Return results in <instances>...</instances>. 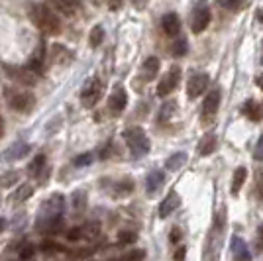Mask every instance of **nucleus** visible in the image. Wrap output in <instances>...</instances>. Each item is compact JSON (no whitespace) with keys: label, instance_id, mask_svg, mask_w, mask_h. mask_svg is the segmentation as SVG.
<instances>
[{"label":"nucleus","instance_id":"obj_13","mask_svg":"<svg viewBox=\"0 0 263 261\" xmlns=\"http://www.w3.org/2000/svg\"><path fill=\"white\" fill-rule=\"evenodd\" d=\"M232 255H234V261H250L252 259V253H250L248 244H246L241 238H238V236L232 238Z\"/></svg>","mask_w":263,"mask_h":261},{"label":"nucleus","instance_id":"obj_28","mask_svg":"<svg viewBox=\"0 0 263 261\" xmlns=\"http://www.w3.org/2000/svg\"><path fill=\"white\" fill-rule=\"evenodd\" d=\"M33 195V187L32 185H20L16 189V193L12 195V198L16 200V202H22L26 198H30Z\"/></svg>","mask_w":263,"mask_h":261},{"label":"nucleus","instance_id":"obj_37","mask_svg":"<svg viewBox=\"0 0 263 261\" xmlns=\"http://www.w3.org/2000/svg\"><path fill=\"white\" fill-rule=\"evenodd\" d=\"M255 191H257V195L263 198V169H259V171L255 173Z\"/></svg>","mask_w":263,"mask_h":261},{"label":"nucleus","instance_id":"obj_23","mask_svg":"<svg viewBox=\"0 0 263 261\" xmlns=\"http://www.w3.org/2000/svg\"><path fill=\"white\" fill-rule=\"evenodd\" d=\"M241 112H243L248 118L252 120V122H257V120H259V116H261L259 106H257V102H255V100H248V102L241 106Z\"/></svg>","mask_w":263,"mask_h":261},{"label":"nucleus","instance_id":"obj_41","mask_svg":"<svg viewBox=\"0 0 263 261\" xmlns=\"http://www.w3.org/2000/svg\"><path fill=\"white\" fill-rule=\"evenodd\" d=\"M255 248H257V251H263V224L257 228V236H255Z\"/></svg>","mask_w":263,"mask_h":261},{"label":"nucleus","instance_id":"obj_22","mask_svg":"<svg viewBox=\"0 0 263 261\" xmlns=\"http://www.w3.org/2000/svg\"><path fill=\"white\" fill-rule=\"evenodd\" d=\"M157 71H159V59L157 57H147L143 61V73H145V77L147 79H155Z\"/></svg>","mask_w":263,"mask_h":261},{"label":"nucleus","instance_id":"obj_18","mask_svg":"<svg viewBox=\"0 0 263 261\" xmlns=\"http://www.w3.org/2000/svg\"><path fill=\"white\" fill-rule=\"evenodd\" d=\"M51 8L63 12L65 16H73L81 8V0H51Z\"/></svg>","mask_w":263,"mask_h":261},{"label":"nucleus","instance_id":"obj_21","mask_svg":"<svg viewBox=\"0 0 263 261\" xmlns=\"http://www.w3.org/2000/svg\"><path fill=\"white\" fill-rule=\"evenodd\" d=\"M185 163H186V153L185 152H177V153H173L169 159H167L165 167H167L169 171H177V169H181Z\"/></svg>","mask_w":263,"mask_h":261},{"label":"nucleus","instance_id":"obj_17","mask_svg":"<svg viewBox=\"0 0 263 261\" xmlns=\"http://www.w3.org/2000/svg\"><path fill=\"white\" fill-rule=\"evenodd\" d=\"M165 183V175L163 171H157V169H154L152 173L147 175V179H145V189H147V193L149 195H155L161 187H163Z\"/></svg>","mask_w":263,"mask_h":261},{"label":"nucleus","instance_id":"obj_7","mask_svg":"<svg viewBox=\"0 0 263 261\" xmlns=\"http://www.w3.org/2000/svg\"><path fill=\"white\" fill-rule=\"evenodd\" d=\"M102 97V83L99 79H88L81 90V100L85 106H95Z\"/></svg>","mask_w":263,"mask_h":261},{"label":"nucleus","instance_id":"obj_45","mask_svg":"<svg viewBox=\"0 0 263 261\" xmlns=\"http://www.w3.org/2000/svg\"><path fill=\"white\" fill-rule=\"evenodd\" d=\"M169 239H171L173 244H177V241L181 239V230H179V228H173V232L169 234Z\"/></svg>","mask_w":263,"mask_h":261},{"label":"nucleus","instance_id":"obj_6","mask_svg":"<svg viewBox=\"0 0 263 261\" xmlns=\"http://www.w3.org/2000/svg\"><path fill=\"white\" fill-rule=\"evenodd\" d=\"M8 104L12 110L16 112H28L33 106V95L26 92V90H8Z\"/></svg>","mask_w":263,"mask_h":261},{"label":"nucleus","instance_id":"obj_34","mask_svg":"<svg viewBox=\"0 0 263 261\" xmlns=\"http://www.w3.org/2000/svg\"><path fill=\"white\" fill-rule=\"evenodd\" d=\"M33 253H35V248H33V244H24L22 250H20V259H22V261L32 259Z\"/></svg>","mask_w":263,"mask_h":261},{"label":"nucleus","instance_id":"obj_27","mask_svg":"<svg viewBox=\"0 0 263 261\" xmlns=\"http://www.w3.org/2000/svg\"><path fill=\"white\" fill-rule=\"evenodd\" d=\"M177 112V102L175 100H167L163 106H161V112H159V120L161 122H167V120L173 118V114Z\"/></svg>","mask_w":263,"mask_h":261},{"label":"nucleus","instance_id":"obj_10","mask_svg":"<svg viewBox=\"0 0 263 261\" xmlns=\"http://www.w3.org/2000/svg\"><path fill=\"white\" fill-rule=\"evenodd\" d=\"M6 69V73H8V77H12V79H16L18 83H22V85H33L35 81H37V75L33 73L32 69H28V67H10L6 65L4 67Z\"/></svg>","mask_w":263,"mask_h":261},{"label":"nucleus","instance_id":"obj_11","mask_svg":"<svg viewBox=\"0 0 263 261\" xmlns=\"http://www.w3.org/2000/svg\"><path fill=\"white\" fill-rule=\"evenodd\" d=\"M126 102H128V95H126L124 87L118 85V87L112 90V95H110V100H108L110 110H112L114 114H120L122 110L126 108Z\"/></svg>","mask_w":263,"mask_h":261},{"label":"nucleus","instance_id":"obj_5","mask_svg":"<svg viewBox=\"0 0 263 261\" xmlns=\"http://www.w3.org/2000/svg\"><path fill=\"white\" fill-rule=\"evenodd\" d=\"M210 24V8L206 2H198L191 16V30L195 33L204 32Z\"/></svg>","mask_w":263,"mask_h":261},{"label":"nucleus","instance_id":"obj_38","mask_svg":"<svg viewBox=\"0 0 263 261\" xmlns=\"http://www.w3.org/2000/svg\"><path fill=\"white\" fill-rule=\"evenodd\" d=\"M83 236H85V234H83V228H71L67 232V239H71V241H77V239H81Z\"/></svg>","mask_w":263,"mask_h":261},{"label":"nucleus","instance_id":"obj_49","mask_svg":"<svg viewBox=\"0 0 263 261\" xmlns=\"http://www.w3.org/2000/svg\"><path fill=\"white\" fill-rule=\"evenodd\" d=\"M2 132H4V122H2V118H0V136H2Z\"/></svg>","mask_w":263,"mask_h":261},{"label":"nucleus","instance_id":"obj_32","mask_svg":"<svg viewBox=\"0 0 263 261\" xmlns=\"http://www.w3.org/2000/svg\"><path fill=\"white\" fill-rule=\"evenodd\" d=\"M143 257H145V251L143 250H132V251H126L120 261H142Z\"/></svg>","mask_w":263,"mask_h":261},{"label":"nucleus","instance_id":"obj_50","mask_svg":"<svg viewBox=\"0 0 263 261\" xmlns=\"http://www.w3.org/2000/svg\"><path fill=\"white\" fill-rule=\"evenodd\" d=\"M261 108H263V104H261Z\"/></svg>","mask_w":263,"mask_h":261},{"label":"nucleus","instance_id":"obj_12","mask_svg":"<svg viewBox=\"0 0 263 261\" xmlns=\"http://www.w3.org/2000/svg\"><path fill=\"white\" fill-rule=\"evenodd\" d=\"M220 98H222V95H220L218 88H212L209 95H206L204 106H202V116H204V118H210V116L216 114V110H218V106H220Z\"/></svg>","mask_w":263,"mask_h":261},{"label":"nucleus","instance_id":"obj_14","mask_svg":"<svg viewBox=\"0 0 263 261\" xmlns=\"http://www.w3.org/2000/svg\"><path fill=\"white\" fill-rule=\"evenodd\" d=\"M30 153V145L24 142H16L14 145H10L6 152H4V159L6 161H18Z\"/></svg>","mask_w":263,"mask_h":261},{"label":"nucleus","instance_id":"obj_31","mask_svg":"<svg viewBox=\"0 0 263 261\" xmlns=\"http://www.w3.org/2000/svg\"><path fill=\"white\" fill-rule=\"evenodd\" d=\"M73 207H75V210H83V208L87 207V195L83 191H77L73 195Z\"/></svg>","mask_w":263,"mask_h":261},{"label":"nucleus","instance_id":"obj_9","mask_svg":"<svg viewBox=\"0 0 263 261\" xmlns=\"http://www.w3.org/2000/svg\"><path fill=\"white\" fill-rule=\"evenodd\" d=\"M179 81H181V69H179V67H171V69L167 71V75L161 79V83H159V87H157V95H159V97H167L171 90H175V87L179 85Z\"/></svg>","mask_w":263,"mask_h":261},{"label":"nucleus","instance_id":"obj_36","mask_svg":"<svg viewBox=\"0 0 263 261\" xmlns=\"http://www.w3.org/2000/svg\"><path fill=\"white\" fill-rule=\"evenodd\" d=\"M132 189H134V183H132V179H124L118 183V195H124V193H132Z\"/></svg>","mask_w":263,"mask_h":261},{"label":"nucleus","instance_id":"obj_33","mask_svg":"<svg viewBox=\"0 0 263 261\" xmlns=\"http://www.w3.org/2000/svg\"><path fill=\"white\" fill-rule=\"evenodd\" d=\"M186 51H189L186 40H177V42H173V55H177V57H183Z\"/></svg>","mask_w":263,"mask_h":261},{"label":"nucleus","instance_id":"obj_44","mask_svg":"<svg viewBox=\"0 0 263 261\" xmlns=\"http://www.w3.org/2000/svg\"><path fill=\"white\" fill-rule=\"evenodd\" d=\"M122 2H124V0H108V8L110 10H120V6H122Z\"/></svg>","mask_w":263,"mask_h":261},{"label":"nucleus","instance_id":"obj_4","mask_svg":"<svg viewBox=\"0 0 263 261\" xmlns=\"http://www.w3.org/2000/svg\"><path fill=\"white\" fill-rule=\"evenodd\" d=\"M124 140L128 143V147L132 150V153L136 155V157H140V155H145V153L149 152V140H147V136H145V132L142 128H138V126H134V128H128V130L124 132Z\"/></svg>","mask_w":263,"mask_h":261},{"label":"nucleus","instance_id":"obj_26","mask_svg":"<svg viewBox=\"0 0 263 261\" xmlns=\"http://www.w3.org/2000/svg\"><path fill=\"white\" fill-rule=\"evenodd\" d=\"M20 181V173L18 171H8V173L0 175V189H8V187L16 185Z\"/></svg>","mask_w":263,"mask_h":261},{"label":"nucleus","instance_id":"obj_30","mask_svg":"<svg viewBox=\"0 0 263 261\" xmlns=\"http://www.w3.org/2000/svg\"><path fill=\"white\" fill-rule=\"evenodd\" d=\"M102 40H104V30L100 26H95L92 32H90V45L92 47H99L102 44Z\"/></svg>","mask_w":263,"mask_h":261},{"label":"nucleus","instance_id":"obj_47","mask_svg":"<svg viewBox=\"0 0 263 261\" xmlns=\"http://www.w3.org/2000/svg\"><path fill=\"white\" fill-rule=\"evenodd\" d=\"M255 83H257V87H259V88L263 90V75H261V77H257V79H255Z\"/></svg>","mask_w":263,"mask_h":261},{"label":"nucleus","instance_id":"obj_24","mask_svg":"<svg viewBox=\"0 0 263 261\" xmlns=\"http://www.w3.org/2000/svg\"><path fill=\"white\" fill-rule=\"evenodd\" d=\"M216 4H218L220 8H224V10L238 12V10H241L246 4H248V0H218Z\"/></svg>","mask_w":263,"mask_h":261},{"label":"nucleus","instance_id":"obj_2","mask_svg":"<svg viewBox=\"0 0 263 261\" xmlns=\"http://www.w3.org/2000/svg\"><path fill=\"white\" fill-rule=\"evenodd\" d=\"M224 228H226V212L220 210L214 216V222L210 226L206 246H204V261H220L222 253V239H224Z\"/></svg>","mask_w":263,"mask_h":261},{"label":"nucleus","instance_id":"obj_42","mask_svg":"<svg viewBox=\"0 0 263 261\" xmlns=\"http://www.w3.org/2000/svg\"><path fill=\"white\" fill-rule=\"evenodd\" d=\"M185 253H186V248L185 246H179L173 253V261H185Z\"/></svg>","mask_w":263,"mask_h":261},{"label":"nucleus","instance_id":"obj_15","mask_svg":"<svg viewBox=\"0 0 263 261\" xmlns=\"http://www.w3.org/2000/svg\"><path fill=\"white\" fill-rule=\"evenodd\" d=\"M161 28H163V32L167 35H177L179 30H181V20H179V16L173 14V12H169V14H165L163 18H161Z\"/></svg>","mask_w":263,"mask_h":261},{"label":"nucleus","instance_id":"obj_48","mask_svg":"<svg viewBox=\"0 0 263 261\" xmlns=\"http://www.w3.org/2000/svg\"><path fill=\"white\" fill-rule=\"evenodd\" d=\"M4 228H6V222H4V220H2V218H0V234H2V232H4Z\"/></svg>","mask_w":263,"mask_h":261},{"label":"nucleus","instance_id":"obj_35","mask_svg":"<svg viewBox=\"0 0 263 261\" xmlns=\"http://www.w3.org/2000/svg\"><path fill=\"white\" fill-rule=\"evenodd\" d=\"M92 159H95L92 153H83V155H79L77 159H75V165H77V167H85V165L92 163Z\"/></svg>","mask_w":263,"mask_h":261},{"label":"nucleus","instance_id":"obj_29","mask_svg":"<svg viewBox=\"0 0 263 261\" xmlns=\"http://www.w3.org/2000/svg\"><path fill=\"white\" fill-rule=\"evenodd\" d=\"M138 239V234L136 232H130V230H122L120 234H118V244L120 246H130Z\"/></svg>","mask_w":263,"mask_h":261},{"label":"nucleus","instance_id":"obj_46","mask_svg":"<svg viewBox=\"0 0 263 261\" xmlns=\"http://www.w3.org/2000/svg\"><path fill=\"white\" fill-rule=\"evenodd\" d=\"M147 2H149V0H132V4H134L136 8H145Z\"/></svg>","mask_w":263,"mask_h":261},{"label":"nucleus","instance_id":"obj_20","mask_svg":"<svg viewBox=\"0 0 263 261\" xmlns=\"http://www.w3.org/2000/svg\"><path fill=\"white\" fill-rule=\"evenodd\" d=\"M246 177H248V171H246V167H238L236 169V173H234V179H232V195H238L240 193V189L243 187L246 183Z\"/></svg>","mask_w":263,"mask_h":261},{"label":"nucleus","instance_id":"obj_8","mask_svg":"<svg viewBox=\"0 0 263 261\" xmlns=\"http://www.w3.org/2000/svg\"><path fill=\"white\" fill-rule=\"evenodd\" d=\"M210 77L206 73H195V75L189 79V85H186V97L191 100L198 98L206 88H209Z\"/></svg>","mask_w":263,"mask_h":261},{"label":"nucleus","instance_id":"obj_16","mask_svg":"<svg viewBox=\"0 0 263 261\" xmlns=\"http://www.w3.org/2000/svg\"><path fill=\"white\" fill-rule=\"evenodd\" d=\"M181 204V198L177 193H169L167 198H163V202H161V207H159V216L161 218H167L169 214H173L177 208Z\"/></svg>","mask_w":263,"mask_h":261},{"label":"nucleus","instance_id":"obj_1","mask_svg":"<svg viewBox=\"0 0 263 261\" xmlns=\"http://www.w3.org/2000/svg\"><path fill=\"white\" fill-rule=\"evenodd\" d=\"M63 210H65V196L53 195L44 202V207L40 208V216H37V228L40 232H57L63 224Z\"/></svg>","mask_w":263,"mask_h":261},{"label":"nucleus","instance_id":"obj_39","mask_svg":"<svg viewBox=\"0 0 263 261\" xmlns=\"http://www.w3.org/2000/svg\"><path fill=\"white\" fill-rule=\"evenodd\" d=\"M40 250L45 251V253H53V251H59L61 248H59L55 241H44V244L40 246Z\"/></svg>","mask_w":263,"mask_h":261},{"label":"nucleus","instance_id":"obj_3","mask_svg":"<svg viewBox=\"0 0 263 261\" xmlns=\"http://www.w3.org/2000/svg\"><path fill=\"white\" fill-rule=\"evenodd\" d=\"M30 18L47 35H55L61 32V20L49 4H33L30 8Z\"/></svg>","mask_w":263,"mask_h":261},{"label":"nucleus","instance_id":"obj_43","mask_svg":"<svg viewBox=\"0 0 263 261\" xmlns=\"http://www.w3.org/2000/svg\"><path fill=\"white\" fill-rule=\"evenodd\" d=\"M85 230H88V232H85V236H87V238H92V236H97V234H99V226H97V224H88Z\"/></svg>","mask_w":263,"mask_h":261},{"label":"nucleus","instance_id":"obj_40","mask_svg":"<svg viewBox=\"0 0 263 261\" xmlns=\"http://www.w3.org/2000/svg\"><path fill=\"white\" fill-rule=\"evenodd\" d=\"M253 157L257 159V161H263V136L259 138V142L255 145V152H253Z\"/></svg>","mask_w":263,"mask_h":261},{"label":"nucleus","instance_id":"obj_19","mask_svg":"<svg viewBox=\"0 0 263 261\" xmlns=\"http://www.w3.org/2000/svg\"><path fill=\"white\" fill-rule=\"evenodd\" d=\"M216 150V136L214 134H206L200 143H198V153L200 155H210V153Z\"/></svg>","mask_w":263,"mask_h":261},{"label":"nucleus","instance_id":"obj_25","mask_svg":"<svg viewBox=\"0 0 263 261\" xmlns=\"http://www.w3.org/2000/svg\"><path fill=\"white\" fill-rule=\"evenodd\" d=\"M45 167H47V165H45V157L44 155H37V157H33L32 163L28 165V173L32 175V177H37Z\"/></svg>","mask_w":263,"mask_h":261}]
</instances>
